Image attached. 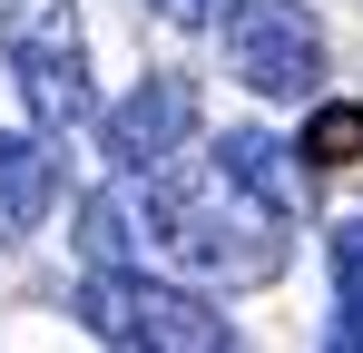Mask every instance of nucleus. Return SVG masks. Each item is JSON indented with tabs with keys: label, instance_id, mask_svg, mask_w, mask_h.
<instances>
[{
	"label": "nucleus",
	"instance_id": "obj_1",
	"mask_svg": "<svg viewBox=\"0 0 363 353\" xmlns=\"http://www.w3.org/2000/svg\"><path fill=\"white\" fill-rule=\"evenodd\" d=\"M138 216L147 235L177 255L186 275H206V285H265L275 265H285V206L275 196H255L226 157H206V167H147V196H138Z\"/></svg>",
	"mask_w": 363,
	"mask_h": 353
},
{
	"label": "nucleus",
	"instance_id": "obj_2",
	"mask_svg": "<svg viewBox=\"0 0 363 353\" xmlns=\"http://www.w3.org/2000/svg\"><path fill=\"white\" fill-rule=\"evenodd\" d=\"M79 324L99 344H128V353H226L236 324L186 285H157V275H128V265H89L79 285Z\"/></svg>",
	"mask_w": 363,
	"mask_h": 353
},
{
	"label": "nucleus",
	"instance_id": "obj_3",
	"mask_svg": "<svg viewBox=\"0 0 363 353\" xmlns=\"http://www.w3.org/2000/svg\"><path fill=\"white\" fill-rule=\"evenodd\" d=\"M0 59L20 79V99L40 128L89 118V40H79V0H0Z\"/></svg>",
	"mask_w": 363,
	"mask_h": 353
},
{
	"label": "nucleus",
	"instance_id": "obj_4",
	"mask_svg": "<svg viewBox=\"0 0 363 353\" xmlns=\"http://www.w3.org/2000/svg\"><path fill=\"white\" fill-rule=\"evenodd\" d=\"M226 69L255 99H314L324 89V30L304 0H226Z\"/></svg>",
	"mask_w": 363,
	"mask_h": 353
},
{
	"label": "nucleus",
	"instance_id": "obj_5",
	"mask_svg": "<svg viewBox=\"0 0 363 353\" xmlns=\"http://www.w3.org/2000/svg\"><path fill=\"white\" fill-rule=\"evenodd\" d=\"M186 138H196V89L186 79H147V89H128L118 108L99 118L108 167H157V157H177Z\"/></svg>",
	"mask_w": 363,
	"mask_h": 353
},
{
	"label": "nucleus",
	"instance_id": "obj_6",
	"mask_svg": "<svg viewBox=\"0 0 363 353\" xmlns=\"http://www.w3.org/2000/svg\"><path fill=\"white\" fill-rule=\"evenodd\" d=\"M50 206H60V157H50L40 138L0 128V245H20Z\"/></svg>",
	"mask_w": 363,
	"mask_h": 353
},
{
	"label": "nucleus",
	"instance_id": "obj_7",
	"mask_svg": "<svg viewBox=\"0 0 363 353\" xmlns=\"http://www.w3.org/2000/svg\"><path fill=\"white\" fill-rule=\"evenodd\" d=\"M216 157H226L255 196H275V206L295 216V196H304V176H295V167H304V157L285 147V138H265V128H226V138H216Z\"/></svg>",
	"mask_w": 363,
	"mask_h": 353
},
{
	"label": "nucleus",
	"instance_id": "obj_8",
	"mask_svg": "<svg viewBox=\"0 0 363 353\" xmlns=\"http://www.w3.org/2000/svg\"><path fill=\"white\" fill-rule=\"evenodd\" d=\"M295 157H304V167H354V157H363V108H354V99H324V108L304 118Z\"/></svg>",
	"mask_w": 363,
	"mask_h": 353
},
{
	"label": "nucleus",
	"instance_id": "obj_9",
	"mask_svg": "<svg viewBox=\"0 0 363 353\" xmlns=\"http://www.w3.org/2000/svg\"><path fill=\"white\" fill-rule=\"evenodd\" d=\"M334 344L363 353V216L334 226Z\"/></svg>",
	"mask_w": 363,
	"mask_h": 353
},
{
	"label": "nucleus",
	"instance_id": "obj_10",
	"mask_svg": "<svg viewBox=\"0 0 363 353\" xmlns=\"http://www.w3.org/2000/svg\"><path fill=\"white\" fill-rule=\"evenodd\" d=\"M79 245H89V265H118L128 255V206L118 196H89L79 206Z\"/></svg>",
	"mask_w": 363,
	"mask_h": 353
},
{
	"label": "nucleus",
	"instance_id": "obj_11",
	"mask_svg": "<svg viewBox=\"0 0 363 353\" xmlns=\"http://www.w3.org/2000/svg\"><path fill=\"white\" fill-rule=\"evenodd\" d=\"M147 10H157V20H186V30H196V20H216V0H147Z\"/></svg>",
	"mask_w": 363,
	"mask_h": 353
}]
</instances>
